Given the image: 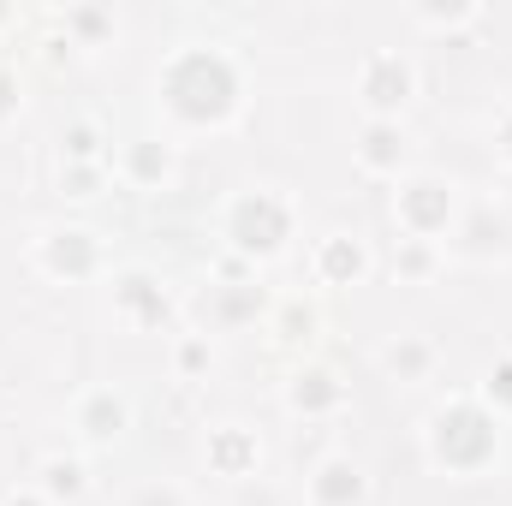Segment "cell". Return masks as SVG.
<instances>
[{
    "instance_id": "1",
    "label": "cell",
    "mask_w": 512,
    "mask_h": 506,
    "mask_svg": "<svg viewBox=\"0 0 512 506\" xmlns=\"http://www.w3.org/2000/svg\"><path fill=\"white\" fill-rule=\"evenodd\" d=\"M251 78L221 42H179L155 66V108L173 131H233L245 120Z\"/></svg>"
},
{
    "instance_id": "2",
    "label": "cell",
    "mask_w": 512,
    "mask_h": 506,
    "mask_svg": "<svg viewBox=\"0 0 512 506\" xmlns=\"http://www.w3.org/2000/svg\"><path fill=\"white\" fill-rule=\"evenodd\" d=\"M501 417L477 399V393H459V399H441L429 417H423V459L429 471L453 477V483H477L501 465Z\"/></svg>"
},
{
    "instance_id": "3",
    "label": "cell",
    "mask_w": 512,
    "mask_h": 506,
    "mask_svg": "<svg viewBox=\"0 0 512 506\" xmlns=\"http://www.w3.org/2000/svg\"><path fill=\"white\" fill-rule=\"evenodd\" d=\"M292 239H298V203L280 185H245V191H233L221 203V245H227V256L262 268V262L292 251Z\"/></svg>"
},
{
    "instance_id": "4",
    "label": "cell",
    "mask_w": 512,
    "mask_h": 506,
    "mask_svg": "<svg viewBox=\"0 0 512 506\" xmlns=\"http://www.w3.org/2000/svg\"><path fill=\"white\" fill-rule=\"evenodd\" d=\"M459 221H465L459 179H447V173H405L393 185V227H399V239L441 245V239L459 233Z\"/></svg>"
},
{
    "instance_id": "5",
    "label": "cell",
    "mask_w": 512,
    "mask_h": 506,
    "mask_svg": "<svg viewBox=\"0 0 512 506\" xmlns=\"http://www.w3.org/2000/svg\"><path fill=\"white\" fill-rule=\"evenodd\" d=\"M30 262H36V274H48L54 286H84V280H102V274H108V245H102L96 227L66 221V227L36 233Z\"/></svg>"
},
{
    "instance_id": "6",
    "label": "cell",
    "mask_w": 512,
    "mask_h": 506,
    "mask_svg": "<svg viewBox=\"0 0 512 506\" xmlns=\"http://www.w3.org/2000/svg\"><path fill=\"white\" fill-rule=\"evenodd\" d=\"M358 108L364 120H405V108L417 102V60L405 48H370L358 60Z\"/></svg>"
},
{
    "instance_id": "7",
    "label": "cell",
    "mask_w": 512,
    "mask_h": 506,
    "mask_svg": "<svg viewBox=\"0 0 512 506\" xmlns=\"http://www.w3.org/2000/svg\"><path fill=\"white\" fill-rule=\"evenodd\" d=\"M108 298H114V316L137 328V334H161L167 322H173V292H167V280L155 274V268H143V262H126V268H114L108 274Z\"/></svg>"
},
{
    "instance_id": "8",
    "label": "cell",
    "mask_w": 512,
    "mask_h": 506,
    "mask_svg": "<svg viewBox=\"0 0 512 506\" xmlns=\"http://www.w3.org/2000/svg\"><path fill=\"white\" fill-rule=\"evenodd\" d=\"M346 399H352V387L340 381V370H328V364H292L286 381H280V405H286L292 417H304V423L340 417Z\"/></svg>"
},
{
    "instance_id": "9",
    "label": "cell",
    "mask_w": 512,
    "mask_h": 506,
    "mask_svg": "<svg viewBox=\"0 0 512 506\" xmlns=\"http://www.w3.org/2000/svg\"><path fill=\"white\" fill-rule=\"evenodd\" d=\"M131 429V399L120 387H84L78 399H72V435L84 441V447H120Z\"/></svg>"
},
{
    "instance_id": "10",
    "label": "cell",
    "mask_w": 512,
    "mask_h": 506,
    "mask_svg": "<svg viewBox=\"0 0 512 506\" xmlns=\"http://www.w3.org/2000/svg\"><path fill=\"white\" fill-rule=\"evenodd\" d=\"M114 179L131 185V191H167L179 179V143L143 131V137H126L120 155H114Z\"/></svg>"
},
{
    "instance_id": "11",
    "label": "cell",
    "mask_w": 512,
    "mask_h": 506,
    "mask_svg": "<svg viewBox=\"0 0 512 506\" xmlns=\"http://www.w3.org/2000/svg\"><path fill=\"white\" fill-rule=\"evenodd\" d=\"M352 161H358V173L399 185L411 173V131H405V120H364L358 137H352Z\"/></svg>"
},
{
    "instance_id": "12",
    "label": "cell",
    "mask_w": 512,
    "mask_h": 506,
    "mask_svg": "<svg viewBox=\"0 0 512 506\" xmlns=\"http://www.w3.org/2000/svg\"><path fill=\"white\" fill-rule=\"evenodd\" d=\"M304 501L310 506H364L370 501V471L352 453H322L304 477Z\"/></svg>"
},
{
    "instance_id": "13",
    "label": "cell",
    "mask_w": 512,
    "mask_h": 506,
    "mask_svg": "<svg viewBox=\"0 0 512 506\" xmlns=\"http://www.w3.org/2000/svg\"><path fill=\"white\" fill-rule=\"evenodd\" d=\"M310 280L328 286V292L364 286V280H370V245H364L358 233H328V239H316V251H310Z\"/></svg>"
},
{
    "instance_id": "14",
    "label": "cell",
    "mask_w": 512,
    "mask_h": 506,
    "mask_svg": "<svg viewBox=\"0 0 512 506\" xmlns=\"http://www.w3.org/2000/svg\"><path fill=\"white\" fill-rule=\"evenodd\" d=\"M262 334H268L274 352H310L316 334H322V310H316V298H304V292L274 298L268 316H262Z\"/></svg>"
},
{
    "instance_id": "15",
    "label": "cell",
    "mask_w": 512,
    "mask_h": 506,
    "mask_svg": "<svg viewBox=\"0 0 512 506\" xmlns=\"http://www.w3.org/2000/svg\"><path fill=\"white\" fill-rule=\"evenodd\" d=\"M203 465H209V477H227V483L256 477V465H262L256 429H245V423H215V429L203 435Z\"/></svg>"
},
{
    "instance_id": "16",
    "label": "cell",
    "mask_w": 512,
    "mask_h": 506,
    "mask_svg": "<svg viewBox=\"0 0 512 506\" xmlns=\"http://www.w3.org/2000/svg\"><path fill=\"white\" fill-rule=\"evenodd\" d=\"M459 256H471V262H489V256H507L512 251V221L501 209H465V221H459Z\"/></svg>"
},
{
    "instance_id": "17",
    "label": "cell",
    "mask_w": 512,
    "mask_h": 506,
    "mask_svg": "<svg viewBox=\"0 0 512 506\" xmlns=\"http://www.w3.org/2000/svg\"><path fill=\"white\" fill-rule=\"evenodd\" d=\"M36 489L54 506H78L90 495V465H84L78 453H48V459L36 465Z\"/></svg>"
},
{
    "instance_id": "18",
    "label": "cell",
    "mask_w": 512,
    "mask_h": 506,
    "mask_svg": "<svg viewBox=\"0 0 512 506\" xmlns=\"http://www.w3.org/2000/svg\"><path fill=\"white\" fill-rule=\"evenodd\" d=\"M405 18H411V30H429V36H471L477 24H483V6L477 0H417V6H405Z\"/></svg>"
},
{
    "instance_id": "19",
    "label": "cell",
    "mask_w": 512,
    "mask_h": 506,
    "mask_svg": "<svg viewBox=\"0 0 512 506\" xmlns=\"http://www.w3.org/2000/svg\"><path fill=\"white\" fill-rule=\"evenodd\" d=\"M435 340H423V334H399V340H387L382 346V370H387V381H429L435 376Z\"/></svg>"
},
{
    "instance_id": "20",
    "label": "cell",
    "mask_w": 512,
    "mask_h": 506,
    "mask_svg": "<svg viewBox=\"0 0 512 506\" xmlns=\"http://www.w3.org/2000/svg\"><path fill=\"white\" fill-rule=\"evenodd\" d=\"M60 36H66V48L90 54V48H108L120 36V18L108 6H66L60 12Z\"/></svg>"
},
{
    "instance_id": "21",
    "label": "cell",
    "mask_w": 512,
    "mask_h": 506,
    "mask_svg": "<svg viewBox=\"0 0 512 506\" xmlns=\"http://www.w3.org/2000/svg\"><path fill=\"white\" fill-rule=\"evenodd\" d=\"M268 304H274V298H262L256 280H233V286L215 280V304H209V316H215V328H245V322H262V316H268Z\"/></svg>"
},
{
    "instance_id": "22",
    "label": "cell",
    "mask_w": 512,
    "mask_h": 506,
    "mask_svg": "<svg viewBox=\"0 0 512 506\" xmlns=\"http://www.w3.org/2000/svg\"><path fill=\"white\" fill-rule=\"evenodd\" d=\"M108 185H114V161H60L54 173V191L66 203H96Z\"/></svg>"
},
{
    "instance_id": "23",
    "label": "cell",
    "mask_w": 512,
    "mask_h": 506,
    "mask_svg": "<svg viewBox=\"0 0 512 506\" xmlns=\"http://www.w3.org/2000/svg\"><path fill=\"white\" fill-rule=\"evenodd\" d=\"M441 268H447V251H441V245L393 239V280H399V286H429Z\"/></svg>"
},
{
    "instance_id": "24",
    "label": "cell",
    "mask_w": 512,
    "mask_h": 506,
    "mask_svg": "<svg viewBox=\"0 0 512 506\" xmlns=\"http://www.w3.org/2000/svg\"><path fill=\"white\" fill-rule=\"evenodd\" d=\"M60 161H108V131L102 120H66L60 126Z\"/></svg>"
},
{
    "instance_id": "25",
    "label": "cell",
    "mask_w": 512,
    "mask_h": 506,
    "mask_svg": "<svg viewBox=\"0 0 512 506\" xmlns=\"http://www.w3.org/2000/svg\"><path fill=\"white\" fill-rule=\"evenodd\" d=\"M477 399H483L501 423H512V352H501V358L483 370V381H477Z\"/></svg>"
},
{
    "instance_id": "26",
    "label": "cell",
    "mask_w": 512,
    "mask_h": 506,
    "mask_svg": "<svg viewBox=\"0 0 512 506\" xmlns=\"http://www.w3.org/2000/svg\"><path fill=\"white\" fill-rule=\"evenodd\" d=\"M173 370L185 381L209 376V370H215V340H209V334H179V340H173Z\"/></svg>"
},
{
    "instance_id": "27",
    "label": "cell",
    "mask_w": 512,
    "mask_h": 506,
    "mask_svg": "<svg viewBox=\"0 0 512 506\" xmlns=\"http://www.w3.org/2000/svg\"><path fill=\"white\" fill-rule=\"evenodd\" d=\"M18 114H24V78L12 66H0V131L18 126Z\"/></svg>"
},
{
    "instance_id": "28",
    "label": "cell",
    "mask_w": 512,
    "mask_h": 506,
    "mask_svg": "<svg viewBox=\"0 0 512 506\" xmlns=\"http://www.w3.org/2000/svg\"><path fill=\"white\" fill-rule=\"evenodd\" d=\"M126 506H185V489L179 483H143Z\"/></svg>"
},
{
    "instance_id": "29",
    "label": "cell",
    "mask_w": 512,
    "mask_h": 506,
    "mask_svg": "<svg viewBox=\"0 0 512 506\" xmlns=\"http://www.w3.org/2000/svg\"><path fill=\"white\" fill-rule=\"evenodd\" d=\"M489 149H495V161L512 173V108L495 114V126H489Z\"/></svg>"
},
{
    "instance_id": "30",
    "label": "cell",
    "mask_w": 512,
    "mask_h": 506,
    "mask_svg": "<svg viewBox=\"0 0 512 506\" xmlns=\"http://www.w3.org/2000/svg\"><path fill=\"white\" fill-rule=\"evenodd\" d=\"M0 506H54V501H48V495H42V489L30 483V489H12V495H6Z\"/></svg>"
},
{
    "instance_id": "31",
    "label": "cell",
    "mask_w": 512,
    "mask_h": 506,
    "mask_svg": "<svg viewBox=\"0 0 512 506\" xmlns=\"http://www.w3.org/2000/svg\"><path fill=\"white\" fill-rule=\"evenodd\" d=\"M12 24H18V12H12V6H0V30H12Z\"/></svg>"
}]
</instances>
